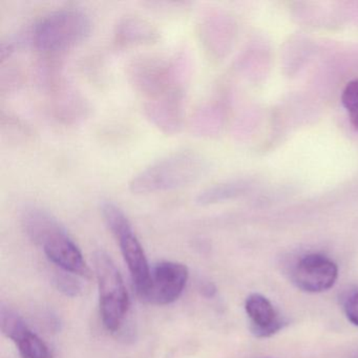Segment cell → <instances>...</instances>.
<instances>
[{"label":"cell","mask_w":358,"mask_h":358,"mask_svg":"<svg viewBox=\"0 0 358 358\" xmlns=\"http://www.w3.org/2000/svg\"><path fill=\"white\" fill-rule=\"evenodd\" d=\"M22 223L27 234L33 242L43 247L52 263L66 273L83 278L91 276L78 246L51 213L38 207H31L24 211Z\"/></svg>","instance_id":"obj_1"},{"label":"cell","mask_w":358,"mask_h":358,"mask_svg":"<svg viewBox=\"0 0 358 358\" xmlns=\"http://www.w3.org/2000/svg\"><path fill=\"white\" fill-rule=\"evenodd\" d=\"M206 169V162L196 152H177L137 173L129 182V190L134 194H150L179 189L198 182Z\"/></svg>","instance_id":"obj_2"},{"label":"cell","mask_w":358,"mask_h":358,"mask_svg":"<svg viewBox=\"0 0 358 358\" xmlns=\"http://www.w3.org/2000/svg\"><path fill=\"white\" fill-rule=\"evenodd\" d=\"M92 22L85 12L64 9L45 16L33 30V43L43 52L66 51L89 36Z\"/></svg>","instance_id":"obj_3"},{"label":"cell","mask_w":358,"mask_h":358,"mask_svg":"<svg viewBox=\"0 0 358 358\" xmlns=\"http://www.w3.org/2000/svg\"><path fill=\"white\" fill-rule=\"evenodd\" d=\"M99 285L100 313L104 327L112 333L120 330L129 310V296L112 257L97 251L94 255Z\"/></svg>","instance_id":"obj_4"},{"label":"cell","mask_w":358,"mask_h":358,"mask_svg":"<svg viewBox=\"0 0 358 358\" xmlns=\"http://www.w3.org/2000/svg\"><path fill=\"white\" fill-rule=\"evenodd\" d=\"M101 213L106 225L118 241L136 291L142 299L150 278V270L143 247L136 236L127 215L118 206L110 202L103 203L101 205Z\"/></svg>","instance_id":"obj_5"},{"label":"cell","mask_w":358,"mask_h":358,"mask_svg":"<svg viewBox=\"0 0 358 358\" xmlns=\"http://www.w3.org/2000/svg\"><path fill=\"white\" fill-rule=\"evenodd\" d=\"M184 68L181 62L160 57L136 59L129 68V76L134 87L148 100L173 92L184 91Z\"/></svg>","instance_id":"obj_6"},{"label":"cell","mask_w":358,"mask_h":358,"mask_svg":"<svg viewBox=\"0 0 358 358\" xmlns=\"http://www.w3.org/2000/svg\"><path fill=\"white\" fill-rule=\"evenodd\" d=\"M293 284L308 293H320L334 286L338 278L336 264L322 253L301 257L291 270Z\"/></svg>","instance_id":"obj_7"},{"label":"cell","mask_w":358,"mask_h":358,"mask_svg":"<svg viewBox=\"0 0 358 358\" xmlns=\"http://www.w3.org/2000/svg\"><path fill=\"white\" fill-rule=\"evenodd\" d=\"M187 267L176 262H162L150 271V282L142 299L155 305H169L177 301L187 284Z\"/></svg>","instance_id":"obj_8"},{"label":"cell","mask_w":358,"mask_h":358,"mask_svg":"<svg viewBox=\"0 0 358 358\" xmlns=\"http://www.w3.org/2000/svg\"><path fill=\"white\" fill-rule=\"evenodd\" d=\"M0 322L3 334L15 343L22 357L51 358L45 341L30 330L17 313L11 309L1 308Z\"/></svg>","instance_id":"obj_9"},{"label":"cell","mask_w":358,"mask_h":358,"mask_svg":"<svg viewBox=\"0 0 358 358\" xmlns=\"http://www.w3.org/2000/svg\"><path fill=\"white\" fill-rule=\"evenodd\" d=\"M144 110L150 122L163 133H178L183 123L184 91L173 92L148 100Z\"/></svg>","instance_id":"obj_10"},{"label":"cell","mask_w":358,"mask_h":358,"mask_svg":"<svg viewBox=\"0 0 358 358\" xmlns=\"http://www.w3.org/2000/svg\"><path fill=\"white\" fill-rule=\"evenodd\" d=\"M245 310L255 336L262 338L272 336L284 327V320L271 301L259 293H252L247 297Z\"/></svg>","instance_id":"obj_11"},{"label":"cell","mask_w":358,"mask_h":358,"mask_svg":"<svg viewBox=\"0 0 358 358\" xmlns=\"http://www.w3.org/2000/svg\"><path fill=\"white\" fill-rule=\"evenodd\" d=\"M115 38L120 45H150L160 39L156 27L140 17H125L117 24Z\"/></svg>","instance_id":"obj_12"},{"label":"cell","mask_w":358,"mask_h":358,"mask_svg":"<svg viewBox=\"0 0 358 358\" xmlns=\"http://www.w3.org/2000/svg\"><path fill=\"white\" fill-rule=\"evenodd\" d=\"M341 101L350 114L358 110V79L348 83L343 90Z\"/></svg>","instance_id":"obj_13"},{"label":"cell","mask_w":358,"mask_h":358,"mask_svg":"<svg viewBox=\"0 0 358 358\" xmlns=\"http://www.w3.org/2000/svg\"><path fill=\"white\" fill-rule=\"evenodd\" d=\"M71 274V273H69ZM62 274L55 278L56 287L68 296H77L80 293L81 286L73 276Z\"/></svg>","instance_id":"obj_14"},{"label":"cell","mask_w":358,"mask_h":358,"mask_svg":"<svg viewBox=\"0 0 358 358\" xmlns=\"http://www.w3.org/2000/svg\"><path fill=\"white\" fill-rule=\"evenodd\" d=\"M343 311L348 320L358 327V290L349 293L343 299Z\"/></svg>","instance_id":"obj_15"},{"label":"cell","mask_w":358,"mask_h":358,"mask_svg":"<svg viewBox=\"0 0 358 358\" xmlns=\"http://www.w3.org/2000/svg\"><path fill=\"white\" fill-rule=\"evenodd\" d=\"M202 291L206 296L213 297L215 294V287L208 282V284H205L203 286Z\"/></svg>","instance_id":"obj_16"},{"label":"cell","mask_w":358,"mask_h":358,"mask_svg":"<svg viewBox=\"0 0 358 358\" xmlns=\"http://www.w3.org/2000/svg\"><path fill=\"white\" fill-rule=\"evenodd\" d=\"M350 120H351L352 125L358 131V110L350 114Z\"/></svg>","instance_id":"obj_17"}]
</instances>
